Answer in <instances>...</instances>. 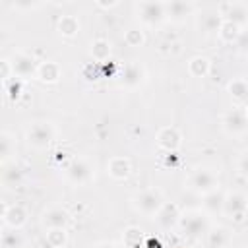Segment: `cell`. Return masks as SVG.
Here are the masks:
<instances>
[{"label": "cell", "mask_w": 248, "mask_h": 248, "mask_svg": "<svg viewBox=\"0 0 248 248\" xmlns=\"http://www.w3.org/2000/svg\"><path fill=\"white\" fill-rule=\"evenodd\" d=\"M0 155H2V165H8L12 155H16V136L10 132L0 134Z\"/></svg>", "instance_id": "26"}, {"label": "cell", "mask_w": 248, "mask_h": 248, "mask_svg": "<svg viewBox=\"0 0 248 248\" xmlns=\"http://www.w3.org/2000/svg\"><path fill=\"white\" fill-rule=\"evenodd\" d=\"M2 223L8 229L19 231L27 223V211L17 203H14V205H6L4 203L2 205Z\"/></svg>", "instance_id": "14"}, {"label": "cell", "mask_w": 248, "mask_h": 248, "mask_svg": "<svg viewBox=\"0 0 248 248\" xmlns=\"http://www.w3.org/2000/svg\"><path fill=\"white\" fill-rule=\"evenodd\" d=\"M145 246H147V248H161V242H159L157 238L149 236V238H145Z\"/></svg>", "instance_id": "40"}, {"label": "cell", "mask_w": 248, "mask_h": 248, "mask_svg": "<svg viewBox=\"0 0 248 248\" xmlns=\"http://www.w3.org/2000/svg\"><path fill=\"white\" fill-rule=\"evenodd\" d=\"M242 112H244V116H246V118H248V101H246V103H244V107H242Z\"/></svg>", "instance_id": "43"}, {"label": "cell", "mask_w": 248, "mask_h": 248, "mask_svg": "<svg viewBox=\"0 0 248 248\" xmlns=\"http://www.w3.org/2000/svg\"><path fill=\"white\" fill-rule=\"evenodd\" d=\"M188 188L200 196H205L219 188V176L209 167H198L188 176Z\"/></svg>", "instance_id": "3"}, {"label": "cell", "mask_w": 248, "mask_h": 248, "mask_svg": "<svg viewBox=\"0 0 248 248\" xmlns=\"http://www.w3.org/2000/svg\"><path fill=\"white\" fill-rule=\"evenodd\" d=\"M221 25H223V16L219 14L217 8L202 10V14L198 16V29L203 35H217Z\"/></svg>", "instance_id": "12"}, {"label": "cell", "mask_w": 248, "mask_h": 248, "mask_svg": "<svg viewBox=\"0 0 248 248\" xmlns=\"http://www.w3.org/2000/svg\"><path fill=\"white\" fill-rule=\"evenodd\" d=\"M225 196H227V194H223L219 188L213 190V192H209V194H205V196H203V202H202L203 211H207V213H223Z\"/></svg>", "instance_id": "22"}, {"label": "cell", "mask_w": 248, "mask_h": 248, "mask_svg": "<svg viewBox=\"0 0 248 248\" xmlns=\"http://www.w3.org/2000/svg\"><path fill=\"white\" fill-rule=\"evenodd\" d=\"M196 10V6L192 2H184V0H170L165 2V12H167V19L174 21V23H182L188 16H192Z\"/></svg>", "instance_id": "16"}, {"label": "cell", "mask_w": 248, "mask_h": 248, "mask_svg": "<svg viewBox=\"0 0 248 248\" xmlns=\"http://www.w3.org/2000/svg\"><path fill=\"white\" fill-rule=\"evenodd\" d=\"M205 242H207V248H223V246L229 242V232H227V229L217 227V229L207 231Z\"/></svg>", "instance_id": "28"}, {"label": "cell", "mask_w": 248, "mask_h": 248, "mask_svg": "<svg viewBox=\"0 0 248 248\" xmlns=\"http://www.w3.org/2000/svg\"><path fill=\"white\" fill-rule=\"evenodd\" d=\"M6 169H4V172H2V184L6 186V188H16V186H19L21 184V170L17 169V167H8V165H4Z\"/></svg>", "instance_id": "30"}, {"label": "cell", "mask_w": 248, "mask_h": 248, "mask_svg": "<svg viewBox=\"0 0 248 248\" xmlns=\"http://www.w3.org/2000/svg\"><path fill=\"white\" fill-rule=\"evenodd\" d=\"M178 227H180V231H182L188 238L196 240V238H202V236L207 234V231H209V221H207V217H205L203 211L192 209V211H184V213L180 215Z\"/></svg>", "instance_id": "2"}, {"label": "cell", "mask_w": 248, "mask_h": 248, "mask_svg": "<svg viewBox=\"0 0 248 248\" xmlns=\"http://www.w3.org/2000/svg\"><path fill=\"white\" fill-rule=\"evenodd\" d=\"M211 72V60L207 56H194L188 62V74L192 78H205Z\"/></svg>", "instance_id": "24"}, {"label": "cell", "mask_w": 248, "mask_h": 248, "mask_svg": "<svg viewBox=\"0 0 248 248\" xmlns=\"http://www.w3.org/2000/svg\"><path fill=\"white\" fill-rule=\"evenodd\" d=\"M223 130L231 136H242L248 132V118L244 116L242 108H231L223 114Z\"/></svg>", "instance_id": "9"}, {"label": "cell", "mask_w": 248, "mask_h": 248, "mask_svg": "<svg viewBox=\"0 0 248 248\" xmlns=\"http://www.w3.org/2000/svg\"><path fill=\"white\" fill-rule=\"evenodd\" d=\"M242 35V27H238L236 23L229 21V19H223V25L217 33V37L225 43V45H236V41L240 39Z\"/></svg>", "instance_id": "23"}, {"label": "cell", "mask_w": 248, "mask_h": 248, "mask_svg": "<svg viewBox=\"0 0 248 248\" xmlns=\"http://www.w3.org/2000/svg\"><path fill=\"white\" fill-rule=\"evenodd\" d=\"M0 248H10V246H8V244H4V242H2V244H0Z\"/></svg>", "instance_id": "44"}, {"label": "cell", "mask_w": 248, "mask_h": 248, "mask_svg": "<svg viewBox=\"0 0 248 248\" xmlns=\"http://www.w3.org/2000/svg\"><path fill=\"white\" fill-rule=\"evenodd\" d=\"M4 85H6V95H8L10 99H17V97L21 95V79L14 78V79H10V81L4 83Z\"/></svg>", "instance_id": "34"}, {"label": "cell", "mask_w": 248, "mask_h": 248, "mask_svg": "<svg viewBox=\"0 0 248 248\" xmlns=\"http://www.w3.org/2000/svg\"><path fill=\"white\" fill-rule=\"evenodd\" d=\"M136 14H138V19L143 25H149V27H155V25H159V23H163L167 19L165 2H159V0L138 2L136 4Z\"/></svg>", "instance_id": "4"}, {"label": "cell", "mask_w": 248, "mask_h": 248, "mask_svg": "<svg viewBox=\"0 0 248 248\" xmlns=\"http://www.w3.org/2000/svg\"><path fill=\"white\" fill-rule=\"evenodd\" d=\"M180 215H182V211H180V207H178L174 202H165V205L159 209V213H157L153 219H155V223H157L159 229L170 231L172 227L178 225Z\"/></svg>", "instance_id": "13"}, {"label": "cell", "mask_w": 248, "mask_h": 248, "mask_svg": "<svg viewBox=\"0 0 248 248\" xmlns=\"http://www.w3.org/2000/svg\"><path fill=\"white\" fill-rule=\"evenodd\" d=\"M66 178L76 186H83V184L91 182V178H93L91 165L85 159H72L66 165Z\"/></svg>", "instance_id": "8"}, {"label": "cell", "mask_w": 248, "mask_h": 248, "mask_svg": "<svg viewBox=\"0 0 248 248\" xmlns=\"http://www.w3.org/2000/svg\"><path fill=\"white\" fill-rule=\"evenodd\" d=\"M219 14L223 16V19H229L232 23H236L238 27L248 25V6L242 2H225L217 6Z\"/></svg>", "instance_id": "10"}, {"label": "cell", "mask_w": 248, "mask_h": 248, "mask_svg": "<svg viewBox=\"0 0 248 248\" xmlns=\"http://www.w3.org/2000/svg\"><path fill=\"white\" fill-rule=\"evenodd\" d=\"M81 76H83L85 79H89V81L99 79V78H101V64H97V62L85 64V66H83V70H81Z\"/></svg>", "instance_id": "33"}, {"label": "cell", "mask_w": 248, "mask_h": 248, "mask_svg": "<svg viewBox=\"0 0 248 248\" xmlns=\"http://www.w3.org/2000/svg\"><path fill=\"white\" fill-rule=\"evenodd\" d=\"M89 54L97 64H107V60L110 58V43L103 37L93 39L89 45Z\"/></svg>", "instance_id": "21"}, {"label": "cell", "mask_w": 248, "mask_h": 248, "mask_svg": "<svg viewBox=\"0 0 248 248\" xmlns=\"http://www.w3.org/2000/svg\"><path fill=\"white\" fill-rule=\"evenodd\" d=\"M143 78H145L143 68L136 62H128L120 72V85L128 87V89H134L143 81Z\"/></svg>", "instance_id": "17"}, {"label": "cell", "mask_w": 248, "mask_h": 248, "mask_svg": "<svg viewBox=\"0 0 248 248\" xmlns=\"http://www.w3.org/2000/svg\"><path fill=\"white\" fill-rule=\"evenodd\" d=\"M95 248H116L112 242H101V244H97Z\"/></svg>", "instance_id": "42"}, {"label": "cell", "mask_w": 248, "mask_h": 248, "mask_svg": "<svg viewBox=\"0 0 248 248\" xmlns=\"http://www.w3.org/2000/svg\"><path fill=\"white\" fill-rule=\"evenodd\" d=\"M236 48H238L240 52H244V54L248 52V33H244V31H242L240 39L236 41Z\"/></svg>", "instance_id": "38"}, {"label": "cell", "mask_w": 248, "mask_h": 248, "mask_svg": "<svg viewBox=\"0 0 248 248\" xmlns=\"http://www.w3.org/2000/svg\"><path fill=\"white\" fill-rule=\"evenodd\" d=\"M10 64H12V70H14V78L17 79H27V78H35L37 76V68H39V62L35 60V56L27 54V52H21V50H16L8 56Z\"/></svg>", "instance_id": "6"}, {"label": "cell", "mask_w": 248, "mask_h": 248, "mask_svg": "<svg viewBox=\"0 0 248 248\" xmlns=\"http://www.w3.org/2000/svg\"><path fill=\"white\" fill-rule=\"evenodd\" d=\"M2 242L8 244L10 248H23V236L19 231H14V229H8L4 227L2 229Z\"/></svg>", "instance_id": "32"}, {"label": "cell", "mask_w": 248, "mask_h": 248, "mask_svg": "<svg viewBox=\"0 0 248 248\" xmlns=\"http://www.w3.org/2000/svg\"><path fill=\"white\" fill-rule=\"evenodd\" d=\"M132 205L145 217H155L159 209L165 205V196L159 188H145L132 196Z\"/></svg>", "instance_id": "1"}, {"label": "cell", "mask_w": 248, "mask_h": 248, "mask_svg": "<svg viewBox=\"0 0 248 248\" xmlns=\"http://www.w3.org/2000/svg\"><path fill=\"white\" fill-rule=\"evenodd\" d=\"M236 169H238V172H240L242 176L248 178V151L240 155V159H238V163H236Z\"/></svg>", "instance_id": "36"}, {"label": "cell", "mask_w": 248, "mask_h": 248, "mask_svg": "<svg viewBox=\"0 0 248 248\" xmlns=\"http://www.w3.org/2000/svg\"><path fill=\"white\" fill-rule=\"evenodd\" d=\"M178 161H180V159H178V153H176V151H172V153H167V155H165V165H167V167H170V169H174V167L178 165Z\"/></svg>", "instance_id": "37"}, {"label": "cell", "mask_w": 248, "mask_h": 248, "mask_svg": "<svg viewBox=\"0 0 248 248\" xmlns=\"http://www.w3.org/2000/svg\"><path fill=\"white\" fill-rule=\"evenodd\" d=\"M56 31H58V35H62L66 39H74L79 33V19L72 14H64L56 21Z\"/></svg>", "instance_id": "20"}, {"label": "cell", "mask_w": 248, "mask_h": 248, "mask_svg": "<svg viewBox=\"0 0 248 248\" xmlns=\"http://www.w3.org/2000/svg\"><path fill=\"white\" fill-rule=\"evenodd\" d=\"M223 213L234 221V223H242L246 219L248 213V198L240 192H231L225 196V203H223Z\"/></svg>", "instance_id": "7"}, {"label": "cell", "mask_w": 248, "mask_h": 248, "mask_svg": "<svg viewBox=\"0 0 248 248\" xmlns=\"http://www.w3.org/2000/svg\"><path fill=\"white\" fill-rule=\"evenodd\" d=\"M62 76V68L58 66V62H52V60H43L39 62V68H37V79L43 81V83H56Z\"/></svg>", "instance_id": "19"}, {"label": "cell", "mask_w": 248, "mask_h": 248, "mask_svg": "<svg viewBox=\"0 0 248 248\" xmlns=\"http://www.w3.org/2000/svg\"><path fill=\"white\" fill-rule=\"evenodd\" d=\"M236 248H244V246H236Z\"/></svg>", "instance_id": "45"}, {"label": "cell", "mask_w": 248, "mask_h": 248, "mask_svg": "<svg viewBox=\"0 0 248 248\" xmlns=\"http://www.w3.org/2000/svg\"><path fill=\"white\" fill-rule=\"evenodd\" d=\"M141 240H143V231H141L140 227H134V225H132V227H126V229H124L122 242H124L126 248H140Z\"/></svg>", "instance_id": "29"}, {"label": "cell", "mask_w": 248, "mask_h": 248, "mask_svg": "<svg viewBox=\"0 0 248 248\" xmlns=\"http://www.w3.org/2000/svg\"><path fill=\"white\" fill-rule=\"evenodd\" d=\"M45 242L48 248H64L68 242V229H46Z\"/></svg>", "instance_id": "27"}, {"label": "cell", "mask_w": 248, "mask_h": 248, "mask_svg": "<svg viewBox=\"0 0 248 248\" xmlns=\"http://www.w3.org/2000/svg\"><path fill=\"white\" fill-rule=\"evenodd\" d=\"M227 91L234 101H248V81L244 78H232L227 83Z\"/></svg>", "instance_id": "25"}, {"label": "cell", "mask_w": 248, "mask_h": 248, "mask_svg": "<svg viewBox=\"0 0 248 248\" xmlns=\"http://www.w3.org/2000/svg\"><path fill=\"white\" fill-rule=\"evenodd\" d=\"M155 141H157L159 149H163L165 153H172V151H178V147L182 143V134L174 126H163L157 132Z\"/></svg>", "instance_id": "11"}, {"label": "cell", "mask_w": 248, "mask_h": 248, "mask_svg": "<svg viewBox=\"0 0 248 248\" xmlns=\"http://www.w3.org/2000/svg\"><path fill=\"white\" fill-rule=\"evenodd\" d=\"M95 6H97V8H103V10H110V8H116L118 2H116V0H112V2H101V0H97Z\"/></svg>", "instance_id": "39"}, {"label": "cell", "mask_w": 248, "mask_h": 248, "mask_svg": "<svg viewBox=\"0 0 248 248\" xmlns=\"http://www.w3.org/2000/svg\"><path fill=\"white\" fill-rule=\"evenodd\" d=\"M72 223V215L64 207H48L43 213V225L46 229H68Z\"/></svg>", "instance_id": "15"}, {"label": "cell", "mask_w": 248, "mask_h": 248, "mask_svg": "<svg viewBox=\"0 0 248 248\" xmlns=\"http://www.w3.org/2000/svg\"><path fill=\"white\" fill-rule=\"evenodd\" d=\"M0 66H2V81L8 83L12 78H14V70H12V64L8 58H2L0 60Z\"/></svg>", "instance_id": "35"}, {"label": "cell", "mask_w": 248, "mask_h": 248, "mask_svg": "<svg viewBox=\"0 0 248 248\" xmlns=\"http://www.w3.org/2000/svg\"><path fill=\"white\" fill-rule=\"evenodd\" d=\"M25 140L35 149H46L54 140V126L50 122H33L25 132Z\"/></svg>", "instance_id": "5"}, {"label": "cell", "mask_w": 248, "mask_h": 248, "mask_svg": "<svg viewBox=\"0 0 248 248\" xmlns=\"http://www.w3.org/2000/svg\"><path fill=\"white\" fill-rule=\"evenodd\" d=\"M41 4H14V8H21V10H31V8H39Z\"/></svg>", "instance_id": "41"}, {"label": "cell", "mask_w": 248, "mask_h": 248, "mask_svg": "<svg viewBox=\"0 0 248 248\" xmlns=\"http://www.w3.org/2000/svg\"><path fill=\"white\" fill-rule=\"evenodd\" d=\"M107 172L114 180H126L132 172V163H130L128 157H122V155L110 157L108 163H107Z\"/></svg>", "instance_id": "18"}, {"label": "cell", "mask_w": 248, "mask_h": 248, "mask_svg": "<svg viewBox=\"0 0 248 248\" xmlns=\"http://www.w3.org/2000/svg\"><path fill=\"white\" fill-rule=\"evenodd\" d=\"M124 43L128 46H132V48H138V46H141L145 43V35H143V31L140 27H130L124 33Z\"/></svg>", "instance_id": "31"}]
</instances>
